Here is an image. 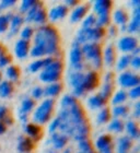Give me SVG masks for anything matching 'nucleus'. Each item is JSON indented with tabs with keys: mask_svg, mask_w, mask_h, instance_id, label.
Instances as JSON below:
<instances>
[{
	"mask_svg": "<svg viewBox=\"0 0 140 153\" xmlns=\"http://www.w3.org/2000/svg\"><path fill=\"white\" fill-rule=\"evenodd\" d=\"M58 35L54 29L49 26L42 27L35 36V45L44 48L46 54H54L58 49Z\"/></svg>",
	"mask_w": 140,
	"mask_h": 153,
	"instance_id": "1",
	"label": "nucleus"
},
{
	"mask_svg": "<svg viewBox=\"0 0 140 153\" xmlns=\"http://www.w3.org/2000/svg\"><path fill=\"white\" fill-rule=\"evenodd\" d=\"M63 66L59 61H51V64L46 66L39 78L44 82H55L60 78Z\"/></svg>",
	"mask_w": 140,
	"mask_h": 153,
	"instance_id": "2",
	"label": "nucleus"
},
{
	"mask_svg": "<svg viewBox=\"0 0 140 153\" xmlns=\"http://www.w3.org/2000/svg\"><path fill=\"white\" fill-rule=\"evenodd\" d=\"M53 107H54V102L51 100L44 101V103H42V105L34 113V120L41 124L46 123L51 118Z\"/></svg>",
	"mask_w": 140,
	"mask_h": 153,
	"instance_id": "3",
	"label": "nucleus"
},
{
	"mask_svg": "<svg viewBox=\"0 0 140 153\" xmlns=\"http://www.w3.org/2000/svg\"><path fill=\"white\" fill-rule=\"evenodd\" d=\"M104 35V30L102 27H91V29H82L78 33L79 43H86L88 41H98Z\"/></svg>",
	"mask_w": 140,
	"mask_h": 153,
	"instance_id": "4",
	"label": "nucleus"
},
{
	"mask_svg": "<svg viewBox=\"0 0 140 153\" xmlns=\"http://www.w3.org/2000/svg\"><path fill=\"white\" fill-rule=\"evenodd\" d=\"M82 53L86 57L91 59L94 62L96 67H101L102 60H101V49L96 43H89L86 44L82 48Z\"/></svg>",
	"mask_w": 140,
	"mask_h": 153,
	"instance_id": "5",
	"label": "nucleus"
},
{
	"mask_svg": "<svg viewBox=\"0 0 140 153\" xmlns=\"http://www.w3.org/2000/svg\"><path fill=\"white\" fill-rule=\"evenodd\" d=\"M118 82L121 86H125V88H135L139 85L140 80L139 76L131 72H124L123 74H121Z\"/></svg>",
	"mask_w": 140,
	"mask_h": 153,
	"instance_id": "6",
	"label": "nucleus"
},
{
	"mask_svg": "<svg viewBox=\"0 0 140 153\" xmlns=\"http://www.w3.org/2000/svg\"><path fill=\"white\" fill-rule=\"evenodd\" d=\"M38 2H36V4ZM36 4L30 10L29 16L25 19V21H34V22H37V23H42L45 21V19H46L45 11L42 9L41 7H36Z\"/></svg>",
	"mask_w": 140,
	"mask_h": 153,
	"instance_id": "7",
	"label": "nucleus"
},
{
	"mask_svg": "<svg viewBox=\"0 0 140 153\" xmlns=\"http://www.w3.org/2000/svg\"><path fill=\"white\" fill-rule=\"evenodd\" d=\"M118 47L123 51H134L137 48V39L131 36L123 37L118 43Z\"/></svg>",
	"mask_w": 140,
	"mask_h": 153,
	"instance_id": "8",
	"label": "nucleus"
},
{
	"mask_svg": "<svg viewBox=\"0 0 140 153\" xmlns=\"http://www.w3.org/2000/svg\"><path fill=\"white\" fill-rule=\"evenodd\" d=\"M98 84V74L95 72H89L86 76H83L82 86L84 91H91Z\"/></svg>",
	"mask_w": 140,
	"mask_h": 153,
	"instance_id": "9",
	"label": "nucleus"
},
{
	"mask_svg": "<svg viewBox=\"0 0 140 153\" xmlns=\"http://www.w3.org/2000/svg\"><path fill=\"white\" fill-rule=\"evenodd\" d=\"M96 148L99 149L101 152L103 153H106V152H109L112 151V139L109 136H102V137H100L96 141Z\"/></svg>",
	"mask_w": 140,
	"mask_h": 153,
	"instance_id": "10",
	"label": "nucleus"
},
{
	"mask_svg": "<svg viewBox=\"0 0 140 153\" xmlns=\"http://www.w3.org/2000/svg\"><path fill=\"white\" fill-rule=\"evenodd\" d=\"M68 12V9L67 7L65 6H59V7H56V8H53V9L49 11V19L51 21H57L59 19H63Z\"/></svg>",
	"mask_w": 140,
	"mask_h": 153,
	"instance_id": "11",
	"label": "nucleus"
},
{
	"mask_svg": "<svg viewBox=\"0 0 140 153\" xmlns=\"http://www.w3.org/2000/svg\"><path fill=\"white\" fill-rule=\"evenodd\" d=\"M16 55L19 58H24L26 57V55L29 53V43L28 41L21 39L16 44Z\"/></svg>",
	"mask_w": 140,
	"mask_h": 153,
	"instance_id": "12",
	"label": "nucleus"
},
{
	"mask_svg": "<svg viewBox=\"0 0 140 153\" xmlns=\"http://www.w3.org/2000/svg\"><path fill=\"white\" fill-rule=\"evenodd\" d=\"M112 2L111 1H96L94 3V10L100 16L108 14V10L111 9Z\"/></svg>",
	"mask_w": 140,
	"mask_h": 153,
	"instance_id": "13",
	"label": "nucleus"
},
{
	"mask_svg": "<svg viewBox=\"0 0 140 153\" xmlns=\"http://www.w3.org/2000/svg\"><path fill=\"white\" fill-rule=\"evenodd\" d=\"M81 57H82V51L79 48V46H73L72 51L70 53V61L73 66H79L81 62Z\"/></svg>",
	"mask_w": 140,
	"mask_h": 153,
	"instance_id": "14",
	"label": "nucleus"
},
{
	"mask_svg": "<svg viewBox=\"0 0 140 153\" xmlns=\"http://www.w3.org/2000/svg\"><path fill=\"white\" fill-rule=\"evenodd\" d=\"M140 27V10L139 8L135 9L134 12V18H133V21L130 22L129 26H128V31L129 32H137Z\"/></svg>",
	"mask_w": 140,
	"mask_h": 153,
	"instance_id": "15",
	"label": "nucleus"
},
{
	"mask_svg": "<svg viewBox=\"0 0 140 153\" xmlns=\"http://www.w3.org/2000/svg\"><path fill=\"white\" fill-rule=\"evenodd\" d=\"M86 11H88V7L86 6H81V7L76 8L74 11L72 12V14H71V16H70L71 22H77V21L81 20L83 16H86Z\"/></svg>",
	"mask_w": 140,
	"mask_h": 153,
	"instance_id": "16",
	"label": "nucleus"
},
{
	"mask_svg": "<svg viewBox=\"0 0 140 153\" xmlns=\"http://www.w3.org/2000/svg\"><path fill=\"white\" fill-rule=\"evenodd\" d=\"M51 61H53V59H51V58L36 60V61H34V62L31 64V66H30V70L32 71V72H35V71L39 70V69H43V68H45L46 66H48Z\"/></svg>",
	"mask_w": 140,
	"mask_h": 153,
	"instance_id": "17",
	"label": "nucleus"
},
{
	"mask_svg": "<svg viewBox=\"0 0 140 153\" xmlns=\"http://www.w3.org/2000/svg\"><path fill=\"white\" fill-rule=\"evenodd\" d=\"M131 148V141L129 138H121L118 141V153H128Z\"/></svg>",
	"mask_w": 140,
	"mask_h": 153,
	"instance_id": "18",
	"label": "nucleus"
},
{
	"mask_svg": "<svg viewBox=\"0 0 140 153\" xmlns=\"http://www.w3.org/2000/svg\"><path fill=\"white\" fill-rule=\"evenodd\" d=\"M33 142L29 138H20L19 144H18V149L21 152H28V151L32 150Z\"/></svg>",
	"mask_w": 140,
	"mask_h": 153,
	"instance_id": "19",
	"label": "nucleus"
},
{
	"mask_svg": "<svg viewBox=\"0 0 140 153\" xmlns=\"http://www.w3.org/2000/svg\"><path fill=\"white\" fill-rule=\"evenodd\" d=\"M105 102H106V100L103 99L102 96L99 94V95L93 96V97H91L89 100V105L92 108H99V107H102L104 105Z\"/></svg>",
	"mask_w": 140,
	"mask_h": 153,
	"instance_id": "20",
	"label": "nucleus"
},
{
	"mask_svg": "<svg viewBox=\"0 0 140 153\" xmlns=\"http://www.w3.org/2000/svg\"><path fill=\"white\" fill-rule=\"evenodd\" d=\"M104 58H105V64L107 66H112L115 61V53H114V48L113 46H108L106 49H105L104 53Z\"/></svg>",
	"mask_w": 140,
	"mask_h": 153,
	"instance_id": "21",
	"label": "nucleus"
},
{
	"mask_svg": "<svg viewBox=\"0 0 140 153\" xmlns=\"http://www.w3.org/2000/svg\"><path fill=\"white\" fill-rule=\"evenodd\" d=\"M51 140L54 142L55 147L57 148V149H60V148H64L65 144L67 143V138L63 136V134H55L51 138Z\"/></svg>",
	"mask_w": 140,
	"mask_h": 153,
	"instance_id": "22",
	"label": "nucleus"
},
{
	"mask_svg": "<svg viewBox=\"0 0 140 153\" xmlns=\"http://www.w3.org/2000/svg\"><path fill=\"white\" fill-rule=\"evenodd\" d=\"M12 92V84L8 81H4V82L1 83L0 85V96L2 97H7L9 96Z\"/></svg>",
	"mask_w": 140,
	"mask_h": 153,
	"instance_id": "23",
	"label": "nucleus"
},
{
	"mask_svg": "<svg viewBox=\"0 0 140 153\" xmlns=\"http://www.w3.org/2000/svg\"><path fill=\"white\" fill-rule=\"evenodd\" d=\"M25 131L31 136V137L35 138V139H37V138L41 136V129H39L38 126H36V125H34V124L28 125L25 128Z\"/></svg>",
	"mask_w": 140,
	"mask_h": 153,
	"instance_id": "24",
	"label": "nucleus"
},
{
	"mask_svg": "<svg viewBox=\"0 0 140 153\" xmlns=\"http://www.w3.org/2000/svg\"><path fill=\"white\" fill-rule=\"evenodd\" d=\"M114 20L118 24H125L127 21V13L121 9L116 10L114 13Z\"/></svg>",
	"mask_w": 140,
	"mask_h": 153,
	"instance_id": "25",
	"label": "nucleus"
},
{
	"mask_svg": "<svg viewBox=\"0 0 140 153\" xmlns=\"http://www.w3.org/2000/svg\"><path fill=\"white\" fill-rule=\"evenodd\" d=\"M61 91V85L58 83H54L51 84L49 86H47V89L45 90L44 93H46L48 96H56L59 94V92Z\"/></svg>",
	"mask_w": 140,
	"mask_h": 153,
	"instance_id": "26",
	"label": "nucleus"
},
{
	"mask_svg": "<svg viewBox=\"0 0 140 153\" xmlns=\"http://www.w3.org/2000/svg\"><path fill=\"white\" fill-rule=\"evenodd\" d=\"M127 131L129 136L131 138H135V139H137L139 137V130H138V126L137 124L135 123V121H129L127 124Z\"/></svg>",
	"mask_w": 140,
	"mask_h": 153,
	"instance_id": "27",
	"label": "nucleus"
},
{
	"mask_svg": "<svg viewBox=\"0 0 140 153\" xmlns=\"http://www.w3.org/2000/svg\"><path fill=\"white\" fill-rule=\"evenodd\" d=\"M22 22H23V19L20 16H13L12 20H11V31H12L13 34L18 32V30H19V27L21 26ZM13 34H12V35H13Z\"/></svg>",
	"mask_w": 140,
	"mask_h": 153,
	"instance_id": "28",
	"label": "nucleus"
},
{
	"mask_svg": "<svg viewBox=\"0 0 140 153\" xmlns=\"http://www.w3.org/2000/svg\"><path fill=\"white\" fill-rule=\"evenodd\" d=\"M124 129V124L121 123L119 119H114L109 125V130L114 131V132H121Z\"/></svg>",
	"mask_w": 140,
	"mask_h": 153,
	"instance_id": "29",
	"label": "nucleus"
},
{
	"mask_svg": "<svg viewBox=\"0 0 140 153\" xmlns=\"http://www.w3.org/2000/svg\"><path fill=\"white\" fill-rule=\"evenodd\" d=\"M127 99V94L124 91H119L115 94L114 99H113V104L114 105H118V104H121L123 102H125Z\"/></svg>",
	"mask_w": 140,
	"mask_h": 153,
	"instance_id": "30",
	"label": "nucleus"
},
{
	"mask_svg": "<svg viewBox=\"0 0 140 153\" xmlns=\"http://www.w3.org/2000/svg\"><path fill=\"white\" fill-rule=\"evenodd\" d=\"M130 61H131L130 56H123V57L119 59V61H118V65H117L118 70H124V69H126V68L129 66Z\"/></svg>",
	"mask_w": 140,
	"mask_h": 153,
	"instance_id": "31",
	"label": "nucleus"
},
{
	"mask_svg": "<svg viewBox=\"0 0 140 153\" xmlns=\"http://www.w3.org/2000/svg\"><path fill=\"white\" fill-rule=\"evenodd\" d=\"M74 104H77L76 99H74L73 96H70V95L65 96L64 99H63V101H61V106H63L65 109L69 108V107H71V106L74 105Z\"/></svg>",
	"mask_w": 140,
	"mask_h": 153,
	"instance_id": "32",
	"label": "nucleus"
},
{
	"mask_svg": "<svg viewBox=\"0 0 140 153\" xmlns=\"http://www.w3.org/2000/svg\"><path fill=\"white\" fill-rule=\"evenodd\" d=\"M112 91H113V86H112V83H105L104 86H103L102 89V92H101V94L100 95L102 96L103 99H107V97H109L112 94Z\"/></svg>",
	"mask_w": 140,
	"mask_h": 153,
	"instance_id": "33",
	"label": "nucleus"
},
{
	"mask_svg": "<svg viewBox=\"0 0 140 153\" xmlns=\"http://www.w3.org/2000/svg\"><path fill=\"white\" fill-rule=\"evenodd\" d=\"M33 107H34V102H33L32 100L26 99L22 103V111L21 112L24 113V114H28V112H30Z\"/></svg>",
	"mask_w": 140,
	"mask_h": 153,
	"instance_id": "34",
	"label": "nucleus"
},
{
	"mask_svg": "<svg viewBox=\"0 0 140 153\" xmlns=\"http://www.w3.org/2000/svg\"><path fill=\"white\" fill-rule=\"evenodd\" d=\"M108 119H109V112H108L107 108L103 109L102 112L99 113V115H98V121H99V124H104Z\"/></svg>",
	"mask_w": 140,
	"mask_h": 153,
	"instance_id": "35",
	"label": "nucleus"
},
{
	"mask_svg": "<svg viewBox=\"0 0 140 153\" xmlns=\"http://www.w3.org/2000/svg\"><path fill=\"white\" fill-rule=\"evenodd\" d=\"M10 21L9 16H0V33L4 32L8 29V24Z\"/></svg>",
	"mask_w": 140,
	"mask_h": 153,
	"instance_id": "36",
	"label": "nucleus"
},
{
	"mask_svg": "<svg viewBox=\"0 0 140 153\" xmlns=\"http://www.w3.org/2000/svg\"><path fill=\"white\" fill-rule=\"evenodd\" d=\"M7 76L11 80H16L18 76H19V70H18V68L13 67V66L12 67H9L7 69Z\"/></svg>",
	"mask_w": 140,
	"mask_h": 153,
	"instance_id": "37",
	"label": "nucleus"
},
{
	"mask_svg": "<svg viewBox=\"0 0 140 153\" xmlns=\"http://www.w3.org/2000/svg\"><path fill=\"white\" fill-rule=\"evenodd\" d=\"M127 112H128V108L124 105H118L113 109L114 116H125V115L127 114Z\"/></svg>",
	"mask_w": 140,
	"mask_h": 153,
	"instance_id": "38",
	"label": "nucleus"
},
{
	"mask_svg": "<svg viewBox=\"0 0 140 153\" xmlns=\"http://www.w3.org/2000/svg\"><path fill=\"white\" fill-rule=\"evenodd\" d=\"M96 22V19L94 16H89L84 20V22H83V29H91Z\"/></svg>",
	"mask_w": 140,
	"mask_h": 153,
	"instance_id": "39",
	"label": "nucleus"
},
{
	"mask_svg": "<svg viewBox=\"0 0 140 153\" xmlns=\"http://www.w3.org/2000/svg\"><path fill=\"white\" fill-rule=\"evenodd\" d=\"M36 4V1H23L22 2V6H21V11L22 12H25L28 10H31L33 7Z\"/></svg>",
	"mask_w": 140,
	"mask_h": 153,
	"instance_id": "40",
	"label": "nucleus"
},
{
	"mask_svg": "<svg viewBox=\"0 0 140 153\" xmlns=\"http://www.w3.org/2000/svg\"><path fill=\"white\" fill-rule=\"evenodd\" d=\"M80 149H81V151H82L83 153H88V152H90V151H92L91 144H90V142L88 140H83L80 142Z\"/></svg>",
	"mask_w": 140,
	"mask_h": 153,
	"instance_id": "41",
	"label": "nucleus"
},
{
	"mask_svg": "<svg viewBox=\"0 0 140 153\" xmlns=\"http://www.w3.org/2000/svg\"><path fill=\"white\" fill-rule=\"evenodd\" d=\"M22 38L24 39V41H28L29 38H31L32 37V35H33V30H32V27H25V29L23 30L22 31Z\"/></svg>",
	"mask_w": 140,
	"mask_h": 153,
	"instance_id": "42",
	"label": "nucleus"
},
{
	"mask_svg": "<svg viewBox=\"0 0 140 153\" xmlns=\"http://www.w3.org/2000/svg\"><path fill=\"white\" fill-rule=\"evenodd\" d=\"M140 95V86H135L133 89L130 90V92H129V96H130L131 99H138Z\"/></svg>",
	"mask_w": 140,
	"mask_h": 153,
	"instance_id": "43",
	"label": "nucleus"
},
{
	"mask_svg": "<svg viewBox=\"0 0 140 153\" xmlns=\"http://www.w3.org/2000/svg\"><path fill=\"white\" fill-rule=\"evenodd\" d=\"M109 22V16L108 14H103V16H100L99 18V26L101 27L102 25H105Z\"/></svg>",
	"mask_w": 140,
	"mask_h": 153,
	"instance_id": "44",
	"label": "nucleus"
},
{
	"mask_svg": "<svg viewBox=\"0 0 140 153\" xmlns=\"http://www.w3.org/2000/svg\"><path fill=\"white\" fill-rule=\"evenodd\" d=\"M43 95H44V90L42 89V88H35L33 90V97H35V99H41Z\"/></svg>",
	"mask_w": 140,
	"mask_h": 153,
	"instance_id": "45",
	"label": "nucleus"
},
{
	"mask_svg": "<svg viewBox=\"0 0 140 153\" xmlns=\"http://www.w3.org/2000/svg\"><path fill=\"white\" fill-rule=\"evenodd\" d=\"M8 114H9V111L7 109V107H4V106H0V121L6 120Z\"/></svg>",
	"mask_w": 140,
	"mask_h": 153,
	"instance_id": "46",
	"label": "nucleus"
},
{
	"mask_svg": "<svg viewBox=\"0 0 140 153\" xmlns=\"http://www.w3.org/2000/svg\"><path fill=\"white\" fill-rule=\"evenodd\" d=\"M10 57L6 56V55H0V67H4L6 65L9 64Z\"/></svg>",
	"mask_w": 140,
	"mask_h": 153,
	"instance_id": "47",
	"label": "nucleus"
},
{
	"mask_svg": "<svg viewBox=\"0 0 140 153\" xmlns=\"http://www.w3.org/2000/svg\"><path fill=\"white\" fill-rule=\"evenodd\" d=\"M131 66L135 68V69H138L140 66V58L139 57H135L134 59H131Z\"/></svg>",
	"mask_w": 140,
	"mask_h": 153,
	"instance_id": "48",
	"label": "nucleus"
},
{
	"mask_svg": "<svg viewBox=\"0 0 140 153\" xmlns=\"http://www.w3.org/2000/svg\"><path fill=\"white\" fill-rule=\"evenodd\" d=\"M59 126V119H55L53 123H51V125L49 126V130L51 131H55L56 130V128Z\"/></svg>",
	"mask_w": 140,
	"mask_h": 153,
	"instance_id": "49",
	"label": "nucleus"
},
{
	"mask_svg": "<svg viewBox=\"0 0 140 153\" xmlns=\"http://www.w3.org/2000/svg\"><path fill=\"white\" fill-rule=\"evenodd\" d=\"M16 3V1H2L1 2V9H6L7 7H10V6H12V4H14Z\"/></svg>",
	"mask_w": 140,
	"mask_h": 153,
	"instance_id": "50",
	"label": "nucleus"
},
{
	"mask_svg": "<svg viewBox=\"0 0 140 153\" xmlns=\"http://www.w3.org/2000/svg\"><path fill=\"white\" fill-rule=\"evenodd\" d=\"M6 131V126H4V124H3L2 121H0V134H3Z\"/></svg>",
	"mask_w": 140,
	"mask_h": 153,
	"instance_id": "51",
	"label": "nucleus"
},
{
	"mask_svg": "<svg viewBox=\"0 0 140 153\" xmlns=\"http://www.w3.org/2000/svg\"><path fill=\"white\" fill-rule=\"evenodd\" d=\"M66 3L67 4H69V6H73V4H77V1H66Z\"/></svg>",
	"mask_w": 140,
	"mask_h": 153,
	"instance_id": "52",
	"label": "nucleus"
},
{
	"mask_svg": "<svg viewBox=\"0 0 140 153\" xmlns=\"http://www.w3.org/2000/svg\"><path fill=\"white\" fill-rule=\"evenodd\" d=\"M136 116H139V103H137V107H136Z\"/></svg>",
	"mask_w": 140,
	"mask_h": 153,
	"instance_id": "53",
	"label": "nucleus"
},
{
	"mask_svg": "<svg viewBox=\"0 0 140 153\" xmlns=\"http://www.w3.org/2000/svg\"><path fill=\"white\" fill-rule=\"evenodd\" d=\"M0 55H1V46H0Z\"/></svg>",
	"mask_w": 140,
	"mask_h": 153,
	"instance_id": "54",
	"label": "nucleus"
},
{
	"mask_svg": "<svg viewBox=\"0 0 140 153\" xmlns=\"http://www.w3.org/2000/svg\"><path fill=\"white\" fill-rule=\"evenodd\" d=\"M106 153H113V152H112V151H109V152H106Z\"/></svg>",
	"mask_w": 140,
	"mask_h": 153,
	"instance_id": "55",
	"label": "nucleus"
},
{
	"mask_svg": "<svg viewBox=\"0 0 140 153\" xmlns=\"http://www.w3.org/2000/svg\"><path fill=\"white\" fill-rule=\"evenodd\" d=\"M0 80H1V74H0Z\"/></svg>",
	"mask_w": 140,
	"mask_h": 153,
	"instance_id": "56",
	"label": "nucleus"
}]
</instances>
